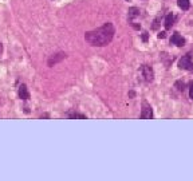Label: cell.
I'll return each instance as SVG.
<instances>
[{
  "mask_svg": "<svg viewBox=\"0 0 193 181\" xmlns=\"http://www.w3.org/2000/svg\"><path fill=\"white\" fill-rule=\"evenodd\" d=\"M114 34H116L114 26L111 23H105L102 27L86 32L85 39H86V42L89 44H91V46L103 47V46H107V44L113 40Z\"/></svg>",
  "mask_w": 193,
  "mask_h": 181,
  "instance_id": "obj_1",
  "label": "cell"
},
{
  "mask_svg": "<svg viewBox=\"0 0 193 181\" xmlns=\"http://www.w3.org/2000/svg\"><path fill=\"white\" fill-rule=\"evenodd\" d=\"M165 36H166V32H164V31L160 32V34H158V38H160V39H164Z\"/></svg>",
  "mask_w": 193,
  "mask_h": 181,
  "instance_id": "obj_13",
  "label": "cell"
},
{
  "mask_svg": "<svg viewBox=\"0 0 193 181\" xmlns=\"http://www.w3.org/2000/svg\"><path fill=\"white\" fill-rule=\"evenodd\" d=\"M65 58H66V54H65V53H58V54L53 55V57L48 59L47 63H48V66H54V65L59 63V62H62Z\"/></svg>",
  "mask_w": 193,
  "mask_h": 181,
  "instance_id": "obj_5",
  "label": "cell"
},
{
  "mask_svg": "<svg viewBox=\"0 0 193 181\" xmlns=\"http://www.w3.org/2000/svg\"><path fill=\"white\" fill-rule=\"evenodd\" d=\"M177 4H179V7L183 11H187L189 8V0H179V2H177Z\"/></svg>",
  "mask_w": 193,
  "mask_h": 181,
  "instance_id": "obj_10",
  "label": "cell"
},
{
  "mask_svg": "<svg viewBox=\"0 0 193 181\" xmlns=\"http://www.w3.org/2000/svg\"><path fill=\"white\" fill-rule=\"evenodd\" d=\"M141 73H142L144 75V79L146 81V82H152L154 78V73H153V69L149 67V66L144 65L142 67H141Z\"/></svg>",
  "mask_w": 193,
  "mask_h": 181,
  "instance_id": "obj_4",
  "label": "cell"
},
{
  "mask_svg": "<svg viewBox=\"0 0 193 181\" xmlns=\"http://www.w3.org/2000/svg\"><path fill=\"white\" fill-rule=\"evenodd\" d=\"M142 40H144V42H146V40H148V32H144V34H142Z\"/></svg>",
  "mask_w": 193,
  "mask_h": 181,
  "instance_id": "obj_14",
  "label": "cell"
},
{
  "mask_svg": "<svg viewBox=\"0 0 193 181\" xmlns=\"http://www.w3.org/2000/svg\"><path fill=\"white\" fill-rule=\"evenodd\" d=\"M67 116L70 118H79V120H86V116H83V114H79V113H69Z\"/></svg>",
  "mask_w": 193,
  "mask_h": 181,
  "instance_id": "obj_11",
  "label": "cell"
},
{
  "mask_svg": "<svg viewBox=\"0 0 193 181\" xmlns=\"http://www.w3.org/2000/svg\"><path fill=\"white\" fill-rule=\"evenodd\" d=\"M19 97L22 99H28L30 98V93H28L27 86H26V85H20V87H19Z\"/></svg>",
  "mask_w": 193,
  "mask_h": 181,
  "instance_id": "obj_7",
  "label": "cell"
},
{
  "mask_svg": "<svg viewBox=\"0 0 193 181\" xmlns=\"http://www.w3.org/2000/svg\"><path fill=\"white\" fill-rule=\"evenodd\" d=\"M140 15V10L136 8V7H133V8L129 10V20L133 22V19H134L136 16H138Z\"/></svg>",
  "mask_w": 193,
  "mask_h": 181,
  "instance_id": "obj_9",
  "label": "cell"
},
{
  "mask_svg": "<svg viewBox=\"0 0 193 181\" xmlns=\"http://www.w3.org/2000/svg\"><path fill=\"white\" fill-rule=\"evenodd\" d=\"M189 97L193 101V82H191V85H189Z\"/></svg>",
  "mask_w": 193,
  "mask_h": 181,
  "instance_id": "obj_12",
  "label": "cell"
},
{
  "mask_svg": "<svg viewBox=\"0 0 193 181\" xmlns=\"http://www.w3.org/2000/svg\"><path fill=\"white\" fill-rule=\"evenodd\" d=\"M176 85L177 86H181V82H177ZM179 90H184V85H183V87H179Z\"/></svg>",
  "mask_w": 193,
  "mask_h": 181,
  "instance_id": "obj_15",
  "label": "cell"
},
{
  "mask_svg": "<svg viewBox=\"0 0 193 181\" xmlns=\"http://www.w3.org/2000/svg\"><path fill=\"white\" fill-rule=\"evenodd\" d=\"M173 22H174V16H173V15H172V14L166 15V18H165V28H166V30H170V28H172Z\"/></svg>",
  "mask_w": 193,
  "mask_h": 181,
  "instance_id": "obj_8",
  "label": "cell"
},
{
  "mask_svg": "<svg viewBox=\"0 0 193 181\" xmlns=\"http://www.w3.org/2000/svg\"><path fill=\"white\" fill-rule=\"evenodd\" d=\"M152 117H153L152 106L146 101H144L142 102V112H141V118H144V120H150Z\"/></svg>",
  "mask_w": 193,
  "mask_h": 181,
  "instance_id": "obj_3",
  "label": "cell"
},
{
  "mask_svg": "<svg viewBox=\"0 0 193 181\" xmlns=\"http://www.w3.org/2000/svg\"><path fill=\"white\" fill-rule=\"evenodd\" d=\"M170 42H172L173 44H176V46H179V47H183L184 44H185V39L181 36L180 34H173L172 35V39H170Z\"/></svg>",
  "mask_w": 193,
  "mask_h": 181,
  "instance_id": "obj_6",
  "label": "cell"
},
{
  "mask_svg": "<svg viewBox=\"0 0 193 181\" xmlns=\"http://www.w3.org/2000/svg\"><path fill=\"white\" fill-rule=\"evenodd\" d=\"M179 67L183 70H193V63H192V59L191 55H185L179 61Z\"/></svg>",
  "mask_w": 193,
  "mask_h": 181,
  "instance_id": "obj_2",
  "label": "cell"
},
{
  "mask_svg": "<svg viewBox=\"0 0 193 181\" xmlns=\"http://www.w3.org/2000/svg\"><path fill=\"white\" fill-rule=\"evenodd\" d=\"M2 50H3V47H2V44H0V53H2Z\"/></svg>",
  "mask_w": 193,
  "mask_h": 181,
  "instance_id": "obj_16",
  "label": "cell"
}]
</instances>
